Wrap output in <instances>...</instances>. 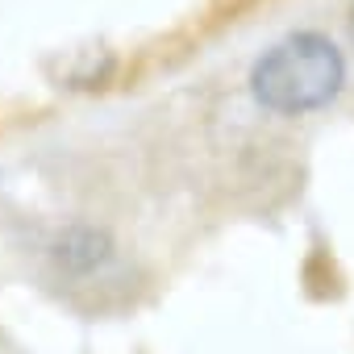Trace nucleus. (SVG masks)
I'll list each match as a JSON object with an SVG mask.
<instances>
[{"label": "nucleus", "mask_w": 354, "mask_h": 354, "mask_svg": "<svg viewBox=\"0 0 354 354\" xmlns=\"http://www.w3.org/2000/svg\"><path fill=\"white\" fill-rule=\"evenodd\" d=\"M346 84L342 50L321 34H292L275 42L250 71L254 100L271 113L300 117L325 109Z\"/></svg>", "instance_id": "nucleus-1"}, {"label": "nucleus", "mask_w": 354, "mask_h": 354, "mask_svg": "<svg viewBox=\"0 0 354 354\" xmlns=\"http://www.w3.org/2000/svg\"><path fill=\"white\" fill-rule=\"evenodd\" d=\"M109 259V242L92 230H71L63 242H59V263L71 267V271H92Z\"/></svg>", "instance_id": "nucleus-2"}, {"label": "nucleus", "mask_w": 354, "mask_h": 354, "mask_svg": "<svg viewBox=\"0 0 354 354\" xmlns=\"http://www.w3.org/2000/svg\"><path fill=\"white\" fill-rule=\"evenodd\" d=\"M350 38H354V13H350Z\"/></svg>", "instance_id": "nucleus-3"}]
</instances>
